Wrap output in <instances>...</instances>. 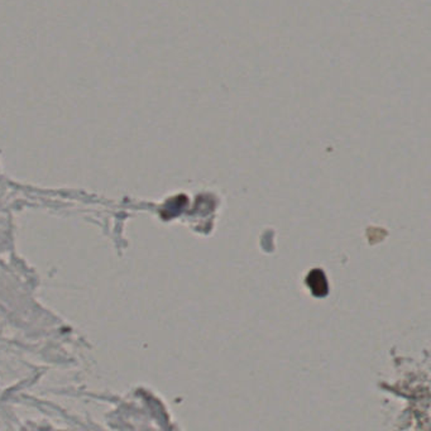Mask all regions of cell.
<instances>
[{
    "mask_svg": "<svg viewBox=\"0 0 431 431\" xmlns=\"http://www.w3.org/2000/svg\"><path fill=\"white\" fill-rule=\"evenodd\" d=\"M306 283L316 298H324L329 292V285L322 269H313L307 274Z\"/></svg>",
    "mask_w": 431,
    "mask_h": 431,
    "instance_id": "6da1fadb",
    "label": "cell"
}]
</instances>
